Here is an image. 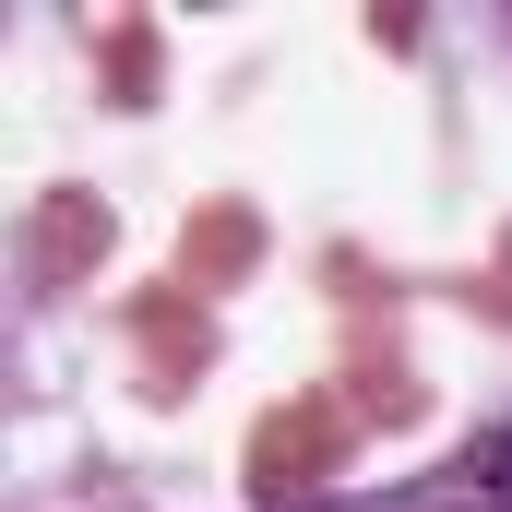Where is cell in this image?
Returning <instances> with one entry per match:
<instances>
[{"label":"cell","mask_w":512,"mask_h":512,"mask_svg":"<svg viewBox=\"0 0 512 512\" xmlns=\"http://www.w3.org/2000/svg\"><path fill=\"white\" fill-rule=\"evenodd\" d=\"M489 501L512 512V429H501V441H489Z\"/></svg>","instance_id":"1"}]
</instances>
